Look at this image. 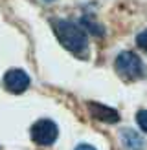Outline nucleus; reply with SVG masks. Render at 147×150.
Returning a JSON list of instances; mask_svg holds the SVG:
<instances>
[{"instance_id": "obj_4", "label": "nucleus", "mask_w": 147, "mask_h": 150, "mask_svg": "<svg viewBox=\"0 0 147 150\" xmlns=\"http://www.w3.org/2000/svg\"><path fill=\"white\" fill-rule=\"evenodd\" d=\"M29 75L24 70H19V68H13L9 71H6L4 75V86L6 90H9L11 93H22L29 88Z\"/></svg>"}, {"instance_id": "obj_5", "label": "nucleus", "mask_w": 147, "mask_h": 150, "mask_svg": "<svg viewBox=\"0 0 147 150\" xmlns=\"http://www.w3.org/2000/svg\"><path fill=\"white\" fill-rule=\"evenodd\" d=\"M88 110H90V114L94 119H98L101 123H107V125H114L120 121V112L110 108V106H105V104L101 103H94L90 101L88 103Z\"/></svg>"}, {"instance_id": "obj_7", "label": "nucleus", "mask_w": 147, "mask_h": 150, "mask_svg": "<svg viewBox=\"0 0 147 150\" xmlns=\"http://www.w3.org/2000/svg\"><path fill=\"white\" fill-rule=\"evenodd\" d=\"M136 123L140 125V128L147 134V110H140L136 114Z\"/></svg>"}, {"instance_id": "obj_9", "label": "nucleus", "mask_w": 147, "mask_h": 150, "mask_svg": "<svg viewBox=\"0 0 147 150\" xmlns=\"http://www.w3.org/2000/svg\"><path fill=\"white\" fill-rule=\"evenodd\" d=\"M76 150H96V148H94L92 145H85V143H83V145H77Z\"/></svg>"}, {"instance_id": "obj_1", "label": "nucleus", "mask_w": 147, "mask_h": 150, "mask_svg": "<svg viewBox=\"0 0 147 150\" xmlns=\"http://www.w3.org/2000/svg\"><path fill=\"white\" fill-rule=\"evenodd\" d=\"M51 28H54L59 42H61L70 53H74L79 59L88 57L86 31L79 24L70 22V20H63V18H51Z\"/></svg>"}, {"instance_id": "obj_8", "label": "nucleus", "mask_w": 147, "mask_h": 150, "mask_svg": "<svg viewBox=\"0 0 147 150\" xmlns=\"http://www.w3.org/2000/svg\"><path fill=\"white\" fill-rule=\"evenodd\" d=\"M136 44H138V46L142 48L143 51H147V29H143V31L136 37Z\"/></svg>"}, {"instance_id": "obj_10", "label": "nucleus", "mask_w": 147, "mask_h": 150, "mask_svg": "<svg viewBox=\"0 0 147 150\" xmlns=\"http://www.w3.org/2000/svg\"><path fill=\"white\" fill-rule=\"evenodd\" d=\"M48 2H51V0H48Z\"/></svg>"}, {"instance_id": "obj_3", "label": "nucleus", "mask_w": 147, "mask_h": 150, "mask_svg": "<svg viewBox=\"0 0 147 150\" xmlns=\"http://www.w3.org/2000/svg\"><path fill=\"white\" fill-rule=\"evenodd\" d=\"M29 134H31V139L37 145L50 146V145H54L57 141L59 128H57V125L51 121V119H39V121H35L31 125Z\"/></svg>"}, {"instance_id": "obj_2", "label": "nucleus", "mask_w": 147, "mask_h": 150, "mask_svg": "<svg viewBox=\"0 0 147 150\" xmlns=\"http://www.w3.org/2000/svg\"><path fill=\"white\" fill-rule=\"evenodd\" d=\"M116 71L121 75L125 81H140L145 77V66H143V61L140 59L138 53L134 51H123L116 57Z\"/></svg>"}, {"instance_id": "obj_6", "label": "nucleus", "mask_w": 147, "mask_h": 150, "mask_svg": "<svg viewBox=\"0 0 147 150\" xmlns=\"http://www.w3.org/2000/svg\"><path fill=\"white\" fill-rule=\"evenodd\" d=\"M121 143L127 150H143V137L132 128L121 130Z\"/></svg>"}]
</instances>
